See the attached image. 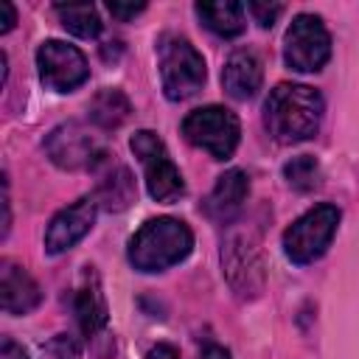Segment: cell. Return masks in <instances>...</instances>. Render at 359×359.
Instances as JSON below:
<instances>
[{
	"instance_id": "30bf717a",
	"label": "cell",
	"mask_w": 359,
	"mask_h": 359,
	"mask_svg": "<svg viewBox=\"0 0 359 359\" xmlns=\"http://www.w3.org/2000/svg\"><path fill=\"white\" fill-rule=\"evenodd\" d=\"M36 67L39 81L53 93H73L90 79L84 53L62 39H48L36 48Z\"/></svg>"
},
{
	"instance_id": "d6986e66",
	"label": "cell",
	"mask_w": 359,
	"mask_h": 359,
	"mask_svg": "<svg viewBox=\"0 0 359 359\" xmlns=\"http://www.w3.org/2000/svg\"><path fill=\"white\" fill-rule=\"evenodd\" d=\"M53 11L59 14L65 31H70L79 39H95L101 34V17L95 11V6L90 3H67V6H53Z\"/></svg>"
},
{
	"instance_id": "5b68a950",
	"label": "cell",
	"mask_w": 359,
	"mask_h": 359,
	"mask_svg": "<svg viewBox=\"0 0 359 359\" xmlns=\"http://www.w3.org/2000/svg\"><path fill=\"white\" fill-rule=\"evenodd\" d=\"M339 208L337 205H317L311 210H306L300 219H294L286 230H283V252L292 264H314L317 258L325 255V250L331 247L337 227H339Z\"/></svg>"
},
{
	"instance_id": "7a4b0ae2",
	"label": "cell",
	"mask_w": 359,
	"mask_h": 359,
	"mask_svg": "<svg viewBox=\"0 0 359 359\" xmlns=\"http://www.w3.org/2000/svg\"><path fill=\"white\" fill-rule=\"evenodd\" d=\"M194 250V233L182 219L157 216L140 224L129 238L126 258L137 272H163L185 261Z\"/></svg>"
},
{
	"instance_id": "44dd1931",
	"label": "cell",
	"mask_w": 359,
	"mask_h": 359,
	"mask_svg": "<svg viewBox=\"0 0 359 359\" xmlns=\"http://www.w3.org/2000/svg\"><path fill=\"white\" fill-rule=\"evenodd\" d=\"M42 359H79V342L70 334H56L42 345Z\"/></svg>"
},
{
	"instance_id": "2e32d148",
	"label": "cell",
	"mask_w": 359,
	"mask_h": 359,
	"mask_svg": "<svg viewBox=\"0 0 359 359\" xmlns=\"http://www.w3.org/2000/svg\"><path fill=\"white\" fill-rule=\"evenodd\" d=\"M194 11L202 20V25L222 39H236L247 28V17H244L247 6L236 3V0H216V3L205 0V3H196Z\"/></svg>"
},
{
	"instance_id": "603a6c76",
	"label": "cell",
	"mask_w": 359,
	"mask_h": 359,
	"mask_svg": "<svg viewBox=\"0 0 359 359\" xmlns=\"http://www.w3.org/2000/svg\"><path fill=\"white\" fill-rule=\"evenodd\" d=\"M107 11H109L115 20L126 22V20L137 17L140 11H146V3H107Z\"/></svg>"
},
{
	"instance_id": "484cf974",
	"label": "cell",
	"mask_w": 359,
	"mask_h": 359,
	"mask_svg": "<svg viewBox=\"0 0 359 359\" xmlns=\"http://www.w3.org/2000/svg\"><path fill=\"white\" fill-rule=\"evenodd\" d=\"M0 11H3V20H0V34H8L17 22V11L11 3H0Z\"/></svg>"
},
{
	"instance_id": "8992f818",
	"label": "cell",
	"mask_w": 359,
	"mask_h": 359,
	"mask_svg": "<svg viewBox=\"0 0 359 359\" xmlns=\"http://www.w3.org/2000/svg\"><path fill=\"white\" fill-rule=\"evenodd\" d=\"M182 135L191 146L208 151L213 160H230L241 140V123L227 107L208 104L185 115Z\"/></svg>"
},
{
	"instance_id": "277c9868",
	"label": "cell",
	"mask_w": 359,
	"mask_h": 359,
	"mask_svg": "<svg viewBox=\"0 0 359 359\" xmlns=\"http://www.w3.org/2000/svg\"><path fill=\"white\" fill-rule=\"evenodd\" d=\"M129 149L135 151V157L143 165V177H146V191L154 202L171 205L177 199L185 196V180L180 174V168L174 165L163 137L151 129H140L132 135Z\"/></svg>"
},
{
	"instance_id": "e0dca14e",
	"label": "cell",
	"mask_w": 359,
	"mask_h": 359,
	"mask_svg": "<svg viewBox=\"0 0 359 359\" xmlns=\"http://www.w3.org/2000/svg\"><path fill=\"white\" fill-rule=\"evenodd\" d=\"M135 180L126 165H112V171L98 182L95 202L107 210H123L135 202Z\"/></svg>"
},
{
	"instance_id": "ba28073f",
	"label": "cell",
	"mask_w": 359,
	"mask_h": 359,
	"mask_svg": "<svg viewBox=\"0 0 359 359\" xmlns=\"http://www.w3.org/2000/svg\"><path fill=\"white\" fill-rule=\"evenodd\" d=\"M222 269L238 297H255L264 289L261 244L252 230H233L222 247Z\"/></svg>"
},
{
	"instance_id": "4316f807",
	"label": "cell",
	"mask_w": 359,
	"mask_h": 359,
	"mask_svg": "<svg viewBox=\"0 0 359 359\" xmlns=\"http://www.w3.org/2000/svg\"><path fill=\"white\" fill-rule=\"evenodd\" d=\"M202 359H230V351L222 348L219 342H205L202 345Z\"/></svg>"
},
{
	"instance_id": "52a82bcc",
	"label": "cell",
	"mask_w": 359,
	"mask_h": 359,
	"mask_svg": "<svg viewBox=\"0 0 359 359\" xmlns=\"http://www.w3.org/2000/svg\"><path fill=\"white\" fill-rule=\"evenodd\" d=\"M331 59V34L317 14H297L283 36V62L297 73H317Z\"/></svg>"
},
{
	"instance_id": "9a60e30c",
	"label": "cell",
	"mask_w": 359,
	"mask_h": 359,
	"mask_svg": "<svg viewBox=\"0 0 359 359\" xmlns=\"http://www.w3.org/2000/svg\"><path fill=\"white\" fill-rule=\"evenodd\" d=\"M261 81H264V67L252 50L241 48L227 56V62L222 67V87L230 98H236V101L252 98L261 90Z\"/></svg>"
},
{
	"instance_id": "7c38bea8",
	"label": "cell",
	"mask_w": 359,
	"mask_h": 359,
	"mask_svg": "<svg viewBox=\"0 0 359 359\" xmlns=\"http://www.w3.org/2000/svg\"><path fill=\"white\" fill-rule=\"evenodd\" d=\"M73 309H76L79 328H81V334H84L87 339H95V337L107 328V323H109V309H107V297H104L101 278H98L95 266H84L81 280H79V289H76Z\"/></svg>"
},
{
	"instance_id": "3957f363",
	"label": "cell",
	"mask_w": 359,
	"mask_h": 359,
	"mask_svg": "<svg viewBox=\"0 0 359 359\" xmlns=\"http://www.w3.org/2000/svg\"><path fill=\"white\" fill-rule=\"evenodd\" d=\"M160 81L168 101H185L196 95L208 79L202 53L180 34H163L157 39Z\"/></svg>"
},
{
	"instance_id": "cb8c5ba5",
	"label": "cell",
	"mask_w": 359,
	"mask_h": 359,
	"mask_svg": "<svg viewBox=\"0 0 359 359\" xmlns=\"http://www.w3.org/2000/svg\"><path fill=\"white\" fill-rule=\"evenodd\" d=\"M0 359H28V353H25V348L22 345H17L14 339H3L0 342Z\"/></svg>"
},
{
	"instance_id": "5bb4252c",
	"label": "cell",
	"mask_w": 359,
	"mask_h": 359,
	"mask_svg": "<svg viewBox=\"0 0 359 359\" xmlns=\"http://www.w3.org/2000/svg\"><path fill=\"white\" fill-rule=\"evenodd\" d=\"M42 292L25 266L3 258L0 261V306L6 314H28L39 306Z\"/></svg>"
},
{
	"instance_id": "4fadbf2b",
	"label": "cell",
	"mask_w": 359,
	"mask_h": 359,
	"mask_svg": "<svg viewBox=\"0 0 359 359\" xmlns=\"http://www.w3.org/2000/svg\"><path fill=\"white\" fill-rule=\"evenodd\" d=\"M247 194H250V177L241 168L224 171L216 180L213 191L208 194V199L202 205L205 208V216L213 219L216 224H230L241 213V208L247 202Z\"/></svg>"
},
{
	"instance_id": "ffe728a7",
	"label": "cell",
	"mask_w": 359,
	"mask_h": 359,
	"mask_svg": "<svg viewBox=\"0 0 359 359\" xmlns=\"http://www.w3.org/2000/svg\"><path fill=\"white\" fill-rule=\"evenodd\" d=\"M283 180L289 182V188H294L300 194H309V191L320 188L323 171H320V163L311 154H300V157H292L283 165Z\"/></svg>"
},
{
	"instance_id": "6da1fadb",
	"label": "cell",
	"mask_w": 359,
	"mask_h": 359,
	"mask_svg": "<svg viewBox=\"0 0 359 359\" xmlns=\"http://www.w3.org/2000/svg\"><path fill=\"white\" fill-rule=\"evenodd\" d=\"M323 95L309 84H278L264 101V126L278 143H300L317 135Z\"/></svg>"
},
{
	"instance_id": "ac0fdd59",
	"label": "cell",
	"mask_w": 359,
	"mask_h": 359,
	"mask_svg": "<svg viewBox=\"0 0 359 359\" xmlns=\"http://www.w3.org/2000/svg\"><path fill=\"white\" fill-rule=\"evenodd\" d=\"M87 112H90V121H93L95 126H101V129H118V126L129 118L132 104H129V98H126L121 90L107 87V90H101V93L90 101Z\"/></svg>"
},
{
	"instance_id": "7402d4cb",
	"label": "cell",
	"mask_w": 359,
	"mask_h": 359,
	"mask_svg": "<svg viewBox=\"0 0 359 359\" xmlns=\"http://www.w3.org/2000/svg\"><path fill=\"white\" fill-rule=\"evenodd\" d=\"M247 11L252 14V20L261 25V28H272L278 22V17L283 14V6L280 3H261V0H252L247 3Z\"/></svg>"
},
{
	"instance_id": "9c48e42d",
	"label": "cell",
	"mask_w": 359,
	"mask_h": 359,
	"mask_svg": "<svg viewBox=\"0 0 359 359\" xmlns=\"http://www.w3.org/2000/svg\"><path fill=\"white\" fill-rule=\"evenodd\" d=\"M42 146H45V154L50 157V163L59 168H67V171L95 168L107 157L101 140L95 135H90V129L76 121H67V123H59L56 129H50Z\"/></svg>"
},
{
	"instance_id": "8fae6325",
	"label": "cell",
	"mask_w": 359,
	"mask_h": 359,
	"mask_svg": "<svg viewBox=\"0 0 359 359\" xmlns=\"http://www.w3.org/2000/svg\"><path fill=\"white\" fill-rule=\"evenodd\" d=\"M95 213H98V202L95 196H81L73 205L62 208L48 230H45V252L48 255H62L67 252L73 244H79L95 224Z\"/></svg>"
},
{
	"instance_id": "d4e9b609",
	"label": "cell",
	"mask_w": 359,
	"mask_h": 359,
	"mask_svg": "<svg viewBox=\"0 0 359 359\" xmlns=\"http://www.w3.org/2000/svg\"><path fill=\"white\" fill-rule=\"evenodd\" d=\"M146 359H180V351L174 345H168V342H157L154 348H149Z\"/></svg>"
}]
</instances>
